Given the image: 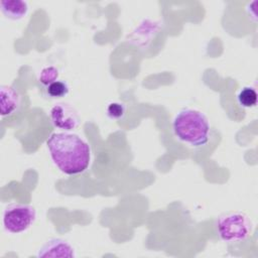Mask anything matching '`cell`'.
<instances>
[{
  "mask_svg": "<svg viewBox=\"0 0 258 258\" xmlns=\"http://www.w3.org/2000/svg\"><path fill=\"white\" fill-rule=\"evenodd\" d=\"M46 146L55 166L67 175L81 174L90 165L91 148L77 134L52 133L46 140Z\"/></svg>",
  "mask_w": 258,
  "mask_h": 258,
  "instance_id": "obj_1",
  "label": "cell"
},
{
  "mask_svg": "<svg viewBox=\"0 0 258 258\" xmlns=\"http://www.w3.org/2000/svg\"><path fill=\"white\" fill-rule=\"evenodd\" d=\"M210 122L201 111L185 108L172 121V129L178 140L192 146L202 147L209 141Z\"/></svg>",
  "mask_w": 258,
  "mask_h": 258,
  "instance_id": "obj_2",
  "label": "cell"
},
{
  "mask_svg": "<svg viewBox=\"0 0 258 258\" xmlns=\"http://www.w3.org/2000/svg\"><path fill=\"white\" fill-rule=\"evenodd\" d=\"M215 228L219 238L230 244L246 241L253 232V223L248 215L243 212L232 211L220 215Z\"/></svg>",
  "mask_w": 258,
  "mask_h": 258,
  "instance_id": "obj_3",
  "label": "cell"
},
{
  "mask_svg": "<svg viewBox=\"0 0 258 258\" xmlns=\"http://www.w3.org/2000/svg\"><path fill=\"white\" fill-rule=\"evenodd\" d=\"M35 209L26 204H11L3 212V226L6 231L18 234L26 231L34 223Z\"/></svg>",
  "mask_w": 258,
  "mask_h": 258,
  "instance_id": "obj_4",
  "label": "cell"
},
{
  "mask_svg": "<svg viewBox=\"0 0 258 258\" xmlns=\"http://www.w3.org/2000/svg\"><path fill=\"white\" fill-rule=\"evenodd\" d=\"M49 119L55 128L64 132L75 130L80 124L78 111L72 105L64 102H59L51 107Z\"/></svg>",
  "mask_w": 258,
  "mask_h": 258,
  "instance_id": "obj_5",
  "label": "cell"
},
{
  "mask_svg": "<svg viewBox=\"0 0 258 258\" xmlns=\"http://www.w3.org/2000/svg\"><path fill=\"white\" fill-rule=\"evenodd\" d=\"M21 107V95L11 87L2 85L0 87V113L2 117H10L17 113Z\"/></svg>",
  "mask_w": 258,
  "mask_h": 258,
  "instance_id": "obj_6",
  "label": "cell"
},
{
  "mask_svg": "<svg viewBox=\"0 0 258 258\" xmlns=\"http://www.w3.org/2000/svg\"><path fill=\"white\" fill-rule=\"evenodd\" d=\"M75 249L66 240L52 238L46 241L38 250L37 257H75Z\"/></svg>",
  "mask_w": 258,
  "mask_h": 258,
  "instance_id": "obj_7",
  "label": "cell"
},
{
  "mask_svg": "<svg viewBox=\"0 0 258 258\" xmlns=\"http://www.w3.org/2000/svg\"><path fill=\"white\" fill-rule=\"evenodd\" d=\"M0 8L6 18L11 20H19L28 12V4L20 0H2Z\"/></svg>",
  "mask_w": 258,
  "mask_h": 258,
  "instance_id": "obj_8",
  "label": "cell"
},
{
  "mask_svg": "<svg viewBox=\"0 0 258 258\" xmlns=\"http://www.w3.org/2000/svg\"><path fill=\"white\" fill-rule=\"evenodd\" d=\"M43 94L48 99H60L66 97L70 92L69 84L66 81L57 80L47 87L43 88Z\"/></svg>",
  "mask_w": 258,
  "mask_h": 258,
  "instance_id": "obj_9",
  "label": "cell"
},
{
  "mask_svg": "<svg viewBox=\"0 0 258 258\" xmlns=\"http://www.w3.org/2000/svg\"><path fill=\"white\" fill-rule=\"evenodd\" d=\"M237 101L243 108H253L257 104V93L252 87H244L237 95Z\"/></svg>",
  "mask_w": 258,
  "mask_h": 258,
  "instance_id": "obj_10",
  "label": "cell"
},
{
  "mask_svg": "<svg viewBox=\"0 0 258 258\" xmlns=\"http://www.w3.org/2000/svg\"><path fill=\"white\" fill-rule=\"evenodd\" d=\"M59 72L58 70L53 67V66H49V67H45L40 71V74L38 76V83L40 84V86L43 88L47 87L49 84L59 80Z\"/></svg>",
  "mask_w": 258,
  "mask_h": 258,
  "instance_id": "obj_11",
  "label": "cell"
},
{
  "mask_svg": "<svg viewBox=\"0 0 258 258\" xmlns=\"http://www.w3.org/2000/svg\"><path fill=\"white\" fill-rule=\"evenodd\" d=\"M106 114L112 120H120L126 114V106L121 102H111L107 105Z\"/></svg>",
  "mask_w": 258,
  "mask_h": 258,
  "instance_id": "obj_12",
  "label": "cell"
}]
</instances>
